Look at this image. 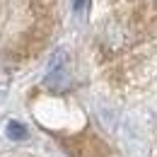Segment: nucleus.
Wrapping results in <instances>:
<instances>
[{"label": "nucleus", "mask_w": 157, "mask_h": 157, "mask_svg": "<svg viewBox=\"0 0 157 157\" xmlns=\"http://www.w3.org/2000/svg\"><path fill=\"white\" fill-rule=\"evenodd\" d=\"M65 60L63 53H56L53 60H51V70H48V75L44 80V85L51 90V92H63L68 85H70V73H68V68H63L60 63Z\"/></svg>", "instance_id": "nucleus-1"}, {"label": "nucleus", "mask_w": 157, "mask_h": 157, "mask_svg": "<svg viewBox=\"0 0 157 157\" xmlns=\"http://www.w3.org/2000/svg\"><path fill=\"white\" fill-rule=\"evenodd\" d=\"M5 133H7L10 140H24V138H27V128H24L22 123H17V121H10L7 128H5Z\"/></svg>", "instance_id": "nucleus-2"}, {"label": "nucleus", "mask_w": 157, "mask_h": 157, "mask_svg": "<svg viewBox=\"0 0 157 157\" xmlns=\"http://www.w3.org/2000/svg\"><path fill=\"white\" fill-rule=\"evenodd\" d=\"M87 5H90V0H78V2H75V10H78V12H85Z\"/></svg>", "instance_id": "nucleus-3"}, {"label": "nucleus", "mask_w": 157, "mask_h": 157, "mask_svg": "<svg viewBox=\"0 0 157 157\" xmlns=\"http://www.w3.org/2000/svg\"><path fill=\"white\" fill-rule=\"evenodd\" d=\"M51 2H53V0H36V5H44V7H48Z\"/></svg>", "instance_id": "nucleus-4"}]
</instances>
